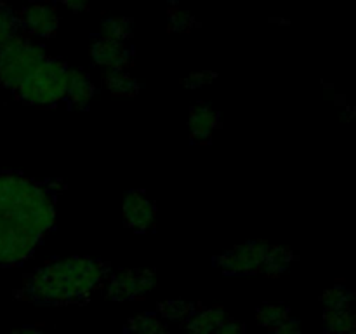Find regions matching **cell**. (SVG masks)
Masks as SVG:
<instances>
[{
    "instance_id": "obj_18",
    "label": "cell",
    "mask_w": 356,
    "mask_h": 334,
    "mask_svg": "<svg viewBox=\"0 0 356 334\" xmlns=\"http://www.w3.org/2000/svg\"><path fill=\"white\" fill-rule=\"evenodd\" d=\"M17 35H21L19 17L9 6L0 3V47L9 44Z\"/></svg>"
},
{
    "instance_id": "obj_12",
    "label": "cell",
    "mask_w": 356,
    "mask_h": 334,
    "mask_svg": "<svg viewBox=\"0 0 356 334\" xmlns=\"http://www.w3.org/2000/svg\"><path fill=\"white\" fill-rule=\"evenodd\" d=\"M226 319V312L219 306L198 310L186 319V329L190 334H214Z\"/></svg>"
},
{
    "instance_id": "obj_7",
    "label": "cell",
    "mask_w": 356,
    "mask_h": 334,
    "mask_svg": "<svg viewBox=\"0 0 356 334\" xmlns=\"http://www.w3.org/2000/svg\"><path fill=\"white\" fill-rule=\"evenodd\" d=\"M122 212H124L125 225L138 233L148 232L155 225L156 207L141 190H131L125 193Z\"/></svg>"
},
{
    "instance_id": "obj_25",
    "label": "cell",
    "mask_w": 356,
    "mask_h": 334,
    "mask_svg": "<svg viewBox=\"0 0 356 334\" xmlns=\"http://www.w3.org/2000/svg\"><path fill=\"white\" fill-rule=\"evenodd\" d=\"M271 334H301V329H299V324L294 319H289L287 322L271 331Z\"/></svg>"
},
{
    "instance_id": "obj_22",
    "label": "cell",
    "mask_w": 356,
    "mask_h": 334,
    "mask_svg": "<svg viewBox=\"0 0 356 334\" xmlns=\"http://www.w3.org/2000/svg\"><path fill=\"white\" fill-rule=\"evenodd\" d=\"M167 24H169L170 31H179V33L181 31H190L195 24V17L193 14L172 3L167 10Z\"/></svg>"
},
{
    "instance_id": "obj_10",
    "label": "cell",
    "mask_w": 356,
    "mask_h": 334,
    "mask_svg": "<svg viewBox=\"0 0 356 334\" xmlns=\"http://www.w3.org/2000/svg\"><path fill=\"white\" fill-rule=\"evenodd\" d=\"M221 124L219 111L209 104L200 103L191 106L190 117H188V127H190V136L193 141L205 143L212 138L216 129Z\"/></svg>"
},
{
    "instance_id": "obj_24",
    "label": "cell",
    "mask_w": 356,
    "mask_h": 334,
    "mask_svg": "<svg viewBox=\"0 0 356 334\" xmlns=\"http://www.w3.org/2000/svg\"><path fill=\"white\" fill-rule=\"evenodd\" d=\"M214 334H245V333H243L242 324L236 322V320L233 319H226L225 322H222V326L219 327Z\"/></svg>"
},
{
    "instance_id": "obj_6",
    "label": "cell",
    "mask_w": 356,
    "mask_h": 334,
    "mask_svg": "<svg viewBox=\"0 0 356 334\" xmlns=\"http://www.w3.org/2000/svg\"><path fill=\"white\" fill-rule=\"evenodd\" d=\"M156 285V275L153 270H120L111 277L108 285V298L113 301L138 299L153 291Z\"/></svg>"
},
{
    "instance_id": "obj_16",
    "label": "cell",
    "mask_w": 356,
    "mask_h": 334,
    "mask_svg": "<svg viewBox=\"0 0 356 334\" xmlns=\"http://www.w3.org/2000/svg\"><path fill=\"white\" fill-rule=\"evenodd\" d=\"M325 329L332 334H348L356 329V313L346 310H325L323 313Z\"/></svg>"
},
{
    "instance_id": "obj_4",
    "label": "cell",
    "mask_w": 356,
    "mask_h": 334,
    "mask_svg": "<svg viewBox=\"0 0 356 334\" xmlns=\"http://www.w3.org/2000/svg\"><path fill=\"white\" fill-rule=\"evenodd\" d=\"M47 59L44 47L17 35L0 47V86L14 90Z\"/></svg>"
},
{
    "instance_id": "obj_27",
    "label": "cell",
    "mask_w": 356,
    "mask_h": 334,
    "mask_svg": "<svg viewBox=\"0 0 356 334\" xmlns=\"http://www.w3.org/2000/svg\"><path fill=\"white\" fill-rule=\"evenodd\" d=\"M9 334H47V333H44L42 329H37V327L26 326V327H21V329L13 331V333H9Z\"/></svg>"
},
{
    "instance_id": "obj_11",
    "label": "cell",
    "mask_w": 356,
    "mask_h": 334,
    "mask_svg": "<svg viewBox=\"0 0 356 334\" xmlns=\"http://www.w3.org/2000/svg\"><path fill=\"white\" fill-rule=\"evenodd\" d=\"M94 84L90 77L86 72L76 68H70L68 72V86H66V96L65 101L68 103L70 108H76L82 110L90 100L94 97Z\"/></svg>"
},
{
    "instance_id": "obj_21",
    "label": "cell",
    "mask_w": 356,
    "mask_h": 334,
    "mask_svg": "<svg viewBox=\"0 0 356 334\" xmlns=\"http://www.w3.org/2000/svg\"><path fill=\"white\" fill-rule=\"evenodd\" d=\"M353 299V292L350 289L343 287V285H334V287L327 289L320 301L323 303L325 310H346L350 308V303Z\"/></svg>"
},
{
    "instance_id": "obj_9",
    "label": "cell",
    "mask_w": 356,
    "mask_h": 334,
    "mask_svg": "<svg viewBox=\"0 0 356 334\" xmlns=\"http://www.w3.org/2000/svg\"><path fill=\"white\" fill-rule=\"evenodd\" d=\"M90 58L97 66L106 70H125L132 61V49L120 42L108 40L101 35L92 37L90 42Z\"/></svg>"
},
{
    "instance_id": "obj_1",
    "label": "cell",
    "mask_w": 356,
    "mask_h": 334,
    "mask_svg": "<svg viewBox=\"0 0 356 334\" xmlns=\"http://www.w3.org/2000/svg\"><path fill=\"white\" fill-rule=\"evenodd\" d=\"M54 223L51 186L16 173L0 174V267L26 261Z\"/></svg>"
},
{
    "instance_id": "obj_3",
    "label": "cell",
    "mask_w": 356,
    "mask_h": 334,
    "mask_svg": "<svg viewBox=\"0 0 356 334\" xmlns=\"http://www.w3.org/2000/svg\"><path fill=\"white\" fill-rule=\"evenodd\" d=\"M70 66L59 59L47 58L14 90L17 100L35 106H54L65 100Z\"/></svg>"
},
{
    "instance_id": "obj_5",
    "label": "cell",
    "mask_w": 356,
    "mask_h": 334,
    "mask_svg": "<svg viewBox=\"0 0 356 334\" xmlns=\"http://www.w3.org/2000/svg\"><path fill=\"white\" fill-rule=\"evenodd\" d=\"M270 244L261 240L240 244L228 253L214 257V264L228 275H252L263 271Z\"/></svg>"
},
{
    "instance_id": "obj_26",
    "label": "cell",
    "mask_w": 356,
    "mask_h": 334,
    "mask_svg": "<svg viewBox=\"0 0 356 334\" xmlns=\"http://www.w3.org/2000/svg\"><path fill=\"white\" fill-rule=\"evenodd\" d=\"M63 6L75 10V13H83V10L89 9V3L86 0H68V2H63Z\"/></svg>"
},
{
    "instance_id": "obj_13",
    "label": "cell",
    "mask_w": 356,
    "mask_h": 334,
    "mask_svg": "<svg viewBox=\"0 0 356 334\" xmlns=\"http://www.w3.org/2000/svg\"><path fill=\"white\" fill-rule=\"evenodd\" d=\"M103 84L111 94L117 96H134L141 86L127 70H106L103 73Z\"/></svg>"
},
{
    "instance_id": "obj_15",
    "label": "cell",
    "mask_w": 356,
    "mask_h": 334,
    "mask_svg": "<svg viewBox=\"0 0 356 334\" xmlns=\"http://www.w3.org/2000/svg\"><path fill=\"white\" fill-rule=\"evenodd\" d=\"M294 260V253H292L289 247L270 246L266 257H264L263 271H261V273L271 275V277H273V275L284 273V271L291 267V263Z\"/></svg>"
},
{
    "instance_id": "obj_2",
    "label": "cell",
    "mask_w": 356,
    "mask_h": 334,
    "mask_svg": "<svg viewBox=\"0 0 356 334\" xmlns=\"http://www.w3.org/2000/svg\"><path fill=\"white\" fill-rule=\"evenodd\" d=\"M108 268L104 261L92 257L51 261L28 275L19 292L28 301L42 305L82 301L103 282Z\"/></svg>"
},
{
    "instance_id": "obj_29",
    "label": "cell",
    "mask_w": 356,
    "mask_h": 334,
    "mask_svg": "<svg viewBox=\"0 0 356 334\" xmlns=\"http://www.w3.org/2000/svg\"><path fill=\"white\" fill-rule=\"evenodd\" d=\"M355 313H356V312H355Z\"/></svg>"
},
{
    "instance_id": "obj_14",
    "label": "cell",
    "mask_w": 356,
    "mask_h": 334,
    "mask_svg": "<svg viewBox=\"0 0 356 334\" xmlns=\"http://www.w3.org/2000/svg\"><path fill=\"white\" fill-rule=\"evenodd\" d=\"M127 334H169L165 322L156 313H139V315L129 319L125 326Z\"/></svg>"
},
{
    "instance_id": "obj_20",
    "label": "cell",
    "mask_w": 356,
    "mask_h": 334,
    "mask_svg": "<svg viewBox=\"0 0 356 334\" xmlns=\"http://www.w3.org/2000/svg\"><path fill=\"white\" fill-rule=\"evenodd\" d=\"M195 312L193 303L183 301V299H169L159 305V315L162 320H186Z\"/></svg>"
},
{
    "instance_id": "obj_8",
    "label": "cell",
    "mask_w": 356,
    "mask_h": 334,
    "mask_svg": "<svg viewBox=\"0 0 356 334\" xmlns=\"http://www.w3.org/2000/svg\"><path fill=\"white\" fill-rule=\"evenodd\" d=\"M21 30L40 38H49L58 31L59 16L58 10L49 3H31L24 7L19 14Z\"/></svg>"
},
{
    "instance_id": "obj_17",
    "label": "cell",
    "mask_w": 356,
    "mask_h": 334,
    "mask_svg": "<svg viewBox=\"0 0 356 334\" xmlns=\"http://www.w3.org/2000/svg\"><path fill=\"white\" fill-rule=\"evenodd\" d=\"M101 37L125 44L132 35V21L127 17H106L101 23Z\"/></svg>"
},
{
    "instance_id": "obj_19",
    "label": "cell",
    "mask_w": 356,
    "mask_h": 334,
    "mask_svg": "<svg viewBox=\"0 0 356 334\" xmlns=\"http://www.w3.org/2000/svg\"><path fill=\"white\" fill-rule=\"evenodd\" d=\"M291 319L289 308L284 305H264L256 312V320L266 329L273 331Z\"/></svg>"
},
{
    "instance_id": "obj_23",
    "label": "cell",
    "mask_w": 356,
    "mask_h": 334,
    "mask_svg": "<svg viewBox=\"0 0 356 334\" xmlns=\"http://www.w3.org/2000/svg\"><path fill=\"white\" fill-rule=\"evenodd\" d=\"M216 79V73L209 72V70H202V72H195L191 75H188L183 80V86L186 89H200L205 84H211Z\"/></svg>"
},
{
    "instance_id": "obj_28",
    "label": "cell",
    "mask_w": 356,
    "mask_h": 334,
    "mask_svg": "<svg viewBox=\"0 0 356 334\" xmlns=\"http://www.w3.org/2000/svg\"><path fill=\"white\" fill-rule=\"evenodd\" d=\"M348 334H356V329H355V331H351V333H348Z\"/></svg>"
}]
</instances>
